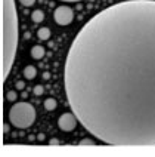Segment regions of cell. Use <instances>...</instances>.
Returning a JSON list of instances; mask_svg holds the SVG:
<instances>
[{
    "label": "cell",
    "mask_w": 155,
    "mask_h": 157,
    "mask_svg": "<svg viewBox=\"0 0 155 157\" xmlns=\"http://www.w3.org/2000/svg\"><path fill=\"white\" fill-rule=\"evenodd\" d=\"M71 111L114 147H155V0H126L92 17L64 64Z\"/></svg>",
    "instance_id": "1"
},
{
    "label": "cell",
    "mask_w": 155,
    "mask_h": 157,
    "mask_svg": "<svg viewBox=\"0 0 155 157\" xmlns=\"http://www.w3.org/2000/svg\"><path fill=\"white\" fill-rule=\"evenodd\" d=\"M18 48V13L15 0H3V78L9 76Z\"/></svg>",
    "instance_id": "2"
},
{
    "label": "cell",
    "mask_w": 155,
    "mask_h": 157,
    "mask_svg": "<svg viewBox=\"0 0 155 157\" xmlns=\"http://www.w3.org/2000/svg\"><path fill=\"white\" fill-rule=\"evenodd\" d=\"M9 120L18 129H27L35 122V108L30 102H17L9 110Z\"/></svg>",
    "instance_id": "3"
},
{
    "label": "cell",
    "mask_w": 155,
    "mask_h": 157,
    "mask_svg": "<svg viewBox=\"0 0 155 157\" xmlns=\"http://www.w3.org/2000/svg\"><path fill=\"white\" fill-rule=\"evenodd\" d=\"M53 19L58 25H69L74 19V12L68 6H58L53 12Z\"/></svg>",
    "instance_id": "4"
},
{
    "label": "cell",
    "mask_w": 155,
    "mask_h": 157,
    "mask_svg": "<svg viewBox=\"0 0 155 157\" xmlns=\"http://www.w3.org/2000/svg\"><path fill=\"white\" fill-rule=\"evenodd\" d=\"M77 117L74 116V113H64L58 119V126H59L61 131L64 132H71L76 129L77 126Z\"/></svg>",
    "instance_id": "5"
},
{
    "label": "cell",
    "mask_w": 155,
    "mask_h": 157,
    "mask_svg": "<svg viewBox=\"0 0 155 157\" xmlns=\"http://www.w3.org/2000/svg\"><path fill=\"white\" fill-rule=\"evenodd\" d=\"M44 53H46L44 52V48L43 46H39V44L31 49V56H33L34 59H42L44 56Z\"/></svg>",
    "instance_id": "6"
},
{
    "label": "cell",
    "mask_w": 155,
    "mask_h": 157,
    "mask_svg": "<svg viewBox=\"0 0 155 157\" xmlns=\"http://www.w3.org/2000/svg\"><path fill=\"white\" fill-rule=\"evenodd\" d=\"M35 76H37V70H35V67H33V65H27L25 68H24V77L25 78L33 80Z\"/></svg>",
    "instance_id": "7"
},
{
    "label": "cell",
    "mask_w": 155,
    "mask_h": 157,
    "mask_svg": "<svg viewBox=\"0 0 155 157\" xmlns=\"http://www.w3.org/2000/svg\"><path fill=\"white\" fill-rule=\"evenodd\" d=\"M37 36H39L40 40H49V37H50V30L46 28V27H43V28H40V30L37 31Z\"/></svg>",
    "instance_id": "8"
},
{
    "label": "cell",
    "mask_w": 155,
    "mask_h": 157,
    "mask_svg": "<svg viewBox=\"0 0 155 157\" xmlns=\"http://www.w3.org/2000/svg\"><path fill=\"white\" fill-rule=\"evenodd\" d=\"M31 18H33L34 22L39 24V22H42V21L44 19V12L43 10H40V9H37V10H34V12L31 13Z\"/></svg>",
    "instance_id": "9"
},
{
    "label": "cell",
    "mask_w": 155,
    "mask_h": 157,
    "mask_svg": "<svg viewBox=\"0 0 155 157\" xmlns=\"http://www.w3.org/2000/svg\"><path fill=\"white\" fill-rule=\"evenodd\" d=\"M56 105H58V102H56V99H53V98H47V99L44 101V108H46L47 111H53V110L56 108Z\"/></svg>",
    "instance_id": "10"
},
{
    "label": "cell",
    "mask_w": 155,
    "mask_h": 157,
    "mask_svg": "<svg viewBox=\"0 0 155 157\" xmlns=\"http://www.w3.org/2000/svg\"><path fill=\"white\" fill-rule=\"evenodd\" d=\"M17 92L15 90H9L8 94H6V99L10 101V102H13V101H17Z\"/></svg>",
    "instance_id": "11"
},
{
    "label": "cell",
    "mask_w": 155,
    "mask_h": 157,
    "mask_svg": "<svg viewBox=\"0 0 155 157\" xmlns=\"http://www.w3.org/2000/svg\"><path fill=\"white\" fill-rule=\"evenodd\" d=\"M33 92H34L35 96H40V95H43L44 89H43V86H42V85H37V86L34 87V90H33Z\"/></svg>",
    "instance_id": "12"
},
{
    "label": "cell",
    "mask_w": 155,
    "mask_h": 157,
    "mask_svg": "<svg viewBox=\"0 0 155 157\" xmlns=\"http://www.w3.org/2000/svg\"><path fill=\"white\" fill-rule=\"evenodd\" d=\"M19 2H21V5L25 6V8H30V6H33L35 3V0H19Z\"/></svg>",
    "instance_id": "13"
},
{
    "label": "cell",
    "mask_w": 155,
    "mask_h": 157,
    "mask_svg": "<svg viewBox=\"0 0 155 157\" xmlns=\"http://www.w3.org/2000/svg\"><path fill=\"white\" fill-rule=\"evenodd\" d=\"M80 145H95V142L92 140H89V138H86V140H83L80 142Z\"/></svg>",
    "instance_id": "14"
},
{
    "label": "cell",
    "mask_w": 155,
    "mask_h": 157,
    "mask_svg": "<svg viewBox=\"0 0 155 157\" xmlns=\"http://www.w3.org/2000/svg\"><path fill=\"white\" fill-rule=\"evenodd\" d=\"M24 87H25V83H24V82H17V89L18 90H22Z\"/></svg>",
    "instance_id": "15"
},
{
    "label": "cell",
    "mask_w": 155,
    "mask_h": 157,
    "mask_svg": "<svg viewBox=\"0 0 155 157\" xmlns=\"http://www.w3.org/2000/svg\"><path fill=\"white\" fill-rule=\"evenodd\" d=\"M58 144H59V141H58V140H55V138H53V140H50V145H58Z\"/></svg>",
    "instance_id": "16"
},
{
    "label": "cell",
    "mask_w": 155,
    "mask_h": 157,
    "mask_svg": "<svg viewBox=\"0 0 155 157\" xmlns=\"http://www.w3.org/2000/svg\"><path fill=\"white\" fill-rule=\"evenodd\" d=\"M3 132H5V133H8V132H9V126H8V124H5V126H3Z\"/></svg>",
    "instance_id": "17"
},
{
    "label": "cell",
    "mask_w": 155,
    "mask_h": 157,
    "mask_svg": "<svg viewBox=\"0 0 155 157\" xmlns=\"http://www.w3.org/2000/svg\"><path fill=\"white\" fill-rule=\"evenodd\" d=\"M43 77H44V78H49V77H50V74H49V73H44Z\"/></svg>",
    "instance_id": "18"
},
{
    "label": "cell",
    "mask_w": 155,
    "mask_h": 157,
    "mask_svg": "<svg viewBox=\"0 0 155 157\" xmlns=\"http://www.w3.org/2000/svg\"><path fill=\"white\" fill-rule=\"evenodd\" d=\"M30 36H31L30 33H25V34H24V37H25V39H30Z\"/></svg>",
    "instance_id": "19"
},
{
    "label": "cell",
    "mask_w": 155,
    "mask_h": 157,
    "mask_svg": "<svg viewBox=\"0 0 155 157\" xmlns=\"http://www.w3.org/2000/svg\"><path fill=\"white\" fill-rule=\"evenodd\" d=\"M62 2H80V0H62Z\"/></svg>",
    "instance_id": "20"
}]
</instances>
